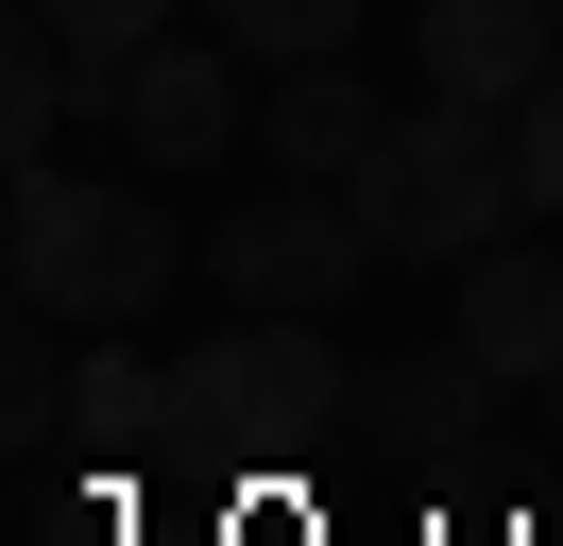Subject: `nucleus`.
Here are the masks:
<instances>
[{
    "label": "nucleus",
    "mask_w": 563,
    "mask_h": 546,
    "mask_svg": "<svg viewBox=\"0 0 563 546\" xmlns=\"http://www.w3.org/2000/svg\"><path fill=\"white\" fill-rule=\"evenodd\" d=\"M0 256H18V307H52L69 341L137 325L172 273H206L172 239V205H154V171H52V154L18 171V239H0Z\"/></svg>",
    "instance_id": "f257e3e1"
},
{
    "label": "nucleus",
    "mask_w": 563,
    "mask_h": 546,
    "mask_svg": "<svg viewBox=\"0 0 563 546\" xmlns=\"http://www.w3.org/2000/svg\"><path fill=\"white\" fill-rule=\"evenodd\" d=\"M512 205H529V154H512L495 102H444V86H427V102H393V136L358 154V222H376V256H410V273L495 256Z\"/></svg>",
    "instance_id": "f03ea898"
},
{
    "label": "nucleus",
    "mask_w": 563,
    "mask_h": 546,
    "mask_svg": "<svg viewBox=\"0 0 563 546\" xmlns=\"http://www.w3.org/2000/svg\"><path fill=\"white\" fill-rule=\"evenodd\" d=\"M342 410H358L342 341L290 325V307H256V325H222L206 359H172V427L240 444V461H274V444H308V427H342Z\"/></svg>",
    "instance_id": "7ed1b4c3"
},
{
    "label": "nucleus",
    "mask_w": 563,
    "mask_h": 546,
    "mask_svg": "<svg viewBox=\"0 0 563 546\" xmlns=\"http://www.w3.org/2000/svg\"><path fill=\"white\" fill-rule=\"evenodd\" d=\"M206 273L240 307H290V325H324V307L376 273V222H358V188H256V205H222V239H206Z\"/></svg>",
    "instance_id": "20e7f679"
},
{
    "label": "nucleus",
    "mask_w": 563,
    "mask_h": 546,
    "mask_svg": "<svg viewBox=\"0 0 563 546\" xmlns=\"http://www.w3.org/2000/svg\"><path fill=\"white\" fill-rule=\"evenodd\" d=\"M240 34H154L137 68H120V136H137V171L154 188H188V171H222L240 154Z\"/></svg>",
    "instance_id": "39448f33"
},
{
    "label": "nucleus",
    "mask_w": 563,
    "mask_h": 546,
    "mask_svg": "<svg viewBox=\"0 0 563 546\" xmlns=\"http://www.w3.org/2000/svg\"><path fill=\"white\" fill-rule=\"evenodd\" d=\"M410 68L444 102H495V120H512V102L563 68V18L547 0H410Z\"/></svg>",
    "instance_id": "423d86ee"
},
{
    "label": "nucleus",
    "mask_w": 563,
    "mask_h": 546,
    "mask_svg": "<svg viewBox=\"0 0 563 546\" xmlns=\"http://www.w3.org/2000/svg\"><path fill=\"white\" fill-rule=\"evenodd\" d=\"M461 359H495V375H512V393H547V375H563V256H547V239H495V256H461Z\"/></svg>",
    "instance_id": "0eeeda50"
},
{
    "label": "nucleus",
    "mask_w": 563,
    "mask_h": 546,
    "mask_svg": "<svg viewBox=\"0 0 563 546\" xmlns=\"http://www.w3.org/2000/svg\"><path fill=\"white\" fill-rule=\"evenodd\" d=\"M393 136V102L358 86V52H324V68H274V102H256V154L290 171V188H358V154Z\"/></svg>",
    "instance_id": "6e6552de"
},
{
    "label": "nucleus",
    "mask_w": 563,
    "mask_h": 546,
    "mask_svg": "<svg viewBox=\"0 0 563 546\" xmlns=\"http://www.w3.org/2000/svg\"><path fill=\"white\" fill-rule=\"evenodd\" d=\"M495 393H512V375L461 359V341H444V359H376V375H358V410H376L393 444H478V410H495Z\"/></svg>",
    "instance_id": "1a4fd4ad"
},
{
    "label": "nucleus",
    "mask_w": 563,
    "mask_h": 546,
    "mask_svg": "<svg viewBox=\"0 0 563 546\" xmlns=\"http://www.w3.org/2000/svg\"><path fill=\"white\" fill-rule=\"evenodd\" d=\"M69 86H86V68H69V34H52L35 0H18V34H0V136H18V171L52 154V120H69Z\"/></svg>",
    "instance_id": "9d476101"
},
{
    "label": "nucleus",
    "mask_w": 563,
    "mask_h": 546,
    "mask_svg": "<svg viewBox=\"0 0 563 546\" xmlns=\"http://www.w3.org/2000/svg\"><path fill=\"white\" fill-rule=\"evenodd\" d=\"M358 18H376V0H206V34H240L256 68H324V52H358Z\"/></svg>",
    "instance_id": "9b49d317"
},
{
    "label": "nucleus",
    "mask_w": 563,
    "mask_h": 546,
    "mask_svg": "<svg viewBox=\"0 0 563 546\" xmlns=\"http://www.w3.org/2000/svg\"><path fill=\"white\" fill-rule=\"evenodd\" d=\"M52 34H69V68H86V102H120V68L172 34V0H35Z\"/></svg>",
    "instance_id": "f8f14e48"
},
{
    "label": "nucleus",
    "mask_w": 563,
    "mask_h": 546,
    "mask_svg": "<svg viewBox=\"0 0 563 546\" xmlns=\"http://www.w3.org/2000/svg\"><path fill=\"white\" fill-rule=\"evenodd\" d=\"M512 154H529V222H563V68L512 102Z\"/></svg>",
    "instance_id": "ddd939ff"
},
{
    "label": "nucleus",
    "mask_w": 563,
    "mask_h": 546,
    "mask_svg": "<svg viewBox=\"0 0 563 546\" xmlns=\"http://www.w3.org/2000/svg\"><path fill=\"white\" fill-rule=\"evenodd\" d=\"M547 427H563V375H547Z\"/></svg>",
    "instance_id": "4468645a"
},
{
    "label": "nucleus",
    "mask_w": 563,
    "mask_h": 546,
    "mask_svg": "<svg viewBox=\"0 0 563 546\" xmlns=\"http://www.w3.org/2000/svg\"><path fill=\"white\" fill-rule=\"evenodd\" d=\"M547 18H563V0H547Z\"/></svg>",
    "instance_id": "2eb2a0df"
}]
</instances>
